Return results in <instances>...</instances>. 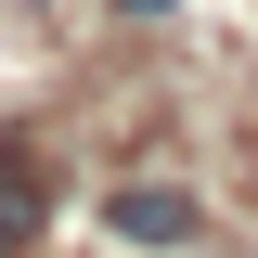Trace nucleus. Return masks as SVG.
I'll use <instances>...</instances> for the list:
<instances>
[{"mask_svg":"<svg viewBox=\"0 0 258 258\" xmlns=\"http://www.w3.org/2000/svg\"><path fill=\"white\" fill-rule=\"evenodd\" d=\"M116 232H142V245H194V194H168V181L116 194Z\"/></svg>","mask_w":258,"mask_h":258,"instance_id":"nucleus-1","label":"nucleus"},{"mask_svg":"<svg viewBox=\"0 0 258 258\" xmlns=\"http://www.w3.org/2000/svg\"><path fill=\"white\" fill-rule=\"evenodd\" d=\"M116 13H129V0H116ZM142 13H168V0H142Z\"/></svg>","mask_w":258,"mask_h":258,"instance_id":"nucleus-2","label":"nucleus"}]
</instances>
